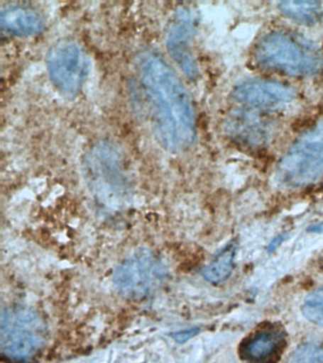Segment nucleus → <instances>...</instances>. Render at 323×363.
<instances>
[{
    "mask_svg": "<svg viewBox=\"0 0 323 363\" xmlns=\"http://www.w3.org/2000/svg\"><path fill=\"white\" fill-rule=\"evenodd\" d=\"M285 237L286 235H280L279 237H277L275 240H272L271 243L269 244L268 251L273 252L275 249H277L278 246H279L280 244L285 240Z\"/></svg>",
    "mask_w": 323,
    "mask_h": 363,
    "instance_id": "nucleus-16",
    "label": "nucleus"
},
{
    "mask_svg": "<svg viewBox=\"0 0 323 363\" xmlns=\"http://www.w3.org/2000/svg\"><path fill=\"white\" fill-rule=\"evenodd\" d=\"M236 248L234 244L223 250L205 269L203 275L209 282L218 284L224 282L231 277L234 269V260Z\"/></svg>",
    "mask_w": 323,
    "mask_h": 363,
    "instance_id": "nucleus-12",
    "label": "nucleus"
},
{
    "mask_svg": "<svg viewBox=\"0 0 323 363\" xmlns=\"http://www.w3.org/2000/svg\"><path fill=\"white\" fill-rule=\"evenodd\" d=\"M254 56L260 67L295 77L313 75L322 67L319 48L306 40L280 31L263 37L255 48Z\"/></svg>",
    "mask_w": 323,
    "mask_h": 363,
    "instance_id": "nucleus-2",
    "label": "nucleus"
},
{
    "mask_svg": "<svg viewBox=\"0 0 323 363\" xmlns=\"http://www.w3.org/2000/svg\"><path fill=\"white\" fill-rule=\"evenodd\" d=\"M0 24L7 33L16 36H33L44 30L43 16L35 9L12 6L2 10Z\"/></svg>",
    "mask_w": 323,
    "mask_h": 363,
    "instance_id": "nucleus-10",
    "label": "nucleus"
},
{
    "mask_svg": "<svg viewBox=\"0 0 323 363\" xmlns=\"http://www.w3.org/2000/svg\"><path fill=\"white\" fill-rule=\"evenodd\" d=\"M285 345V332L271 325L260 329L243 340L239 354L248 363H277Z\"/></svg>",
    "mask_w": 323,
    "mask_h": 363,
    "instance_id": "nucleus-9",
    "label": "nucleus"
},
{
    "mask_svg": "<svg viewBox=\"0 0 323 363\" xmlns=\"http://www.w3.org/2000/svg\"><path fill=\"white\" fill-rule=\"evenodd\" d=\"M46 340V326L33 309H4L0 323V349L8 359L23 362L38 353Z\"/></svg>",
    "mask_w": 323,
    "mask_h": 363,
    "instance_id": "nucleus-4",
    "label": "nucleus"
},
{
    "mask_svg": "<svg viewBox=\"0 0 323 363\" xmlns=\"http://www.w3.org/2000/svg\"><path fill=\"white\" fill-rule=\"evenodd\" d=\"M137 67L158 143L170 152L189 149L197 136V124L194 105L185 85L157 54H141Z\"/></svg>",
    "mask_w": 323,
    "mask_h": 363,
    "instance_id": "nucleus-1",
    "label": "nucleus"
},
{
    "mask_svg": "<svg viewBox=\"0 0 323 363\" xmlns=\"http://www.w3.org/2000/svg\"><path fill=\"white\" fill-rule=\"evenodd\" d=\"M198 329H191V330H187L183 332H180V333H177L174 335V339L177 340L178 342H184L186 340L191 339V337L195 336L197 334Z\"/></svg>",
    "mask_w": 323,
    "mask_h": 363,
    "instance_id": "nucleus-15",
    "label": "nucleus"
},
{
    "mask_svg": "<svg viewBox=\"0 0 323 363\" xmlns=\"http://www.w3.org/2000/svg\"><path fill=\"white\" fill-rule=\"evenodd\" d=\"M306 319L319 326H323V288L314 289L305 298L302 308Z\"/></svg>",
    "mask_w": 323,
    "mask_h": 363,
    "instance_id": "nucleus-13",
    "label": "nucleus"
},
{
    "mask_svg": "<svg viewBox=\"0 0 323 363\" xmlns=\"http://www.w3.org/2000/svg\"><path fill=\"white\" fill-rule=\"evenodd\" d=\"M163 274L160 261L151 252L141 250L119 267L114 281L124 296L141 299L152 291Z\"/></svg>",
    "mask_w": 323,
    "mask_h": 363,
    "instance_id": "nucleus-6",
    "label": "nucleus"
},
{
    "mask_svg": "<svg viewBox=\"0 0 323 363\" xmlns=\"http://www.w3.org/2000/svg\"><path fill=\"white\" fill-rule=\"evenodd\" d=\"M288 363H323L322 343H303L291 354Z\"/></svg>",
    "mask_w": 323,
    "mask_h": 363,
    "instance_id": "nucleus-14",
    "label": "nucleus"
},
{
    "mask_svg": "<svg viewBox=\"0 0 323 363\" xmlns=\"http://www.w3.org/2000/svg\"><path fill=\"white\" fill-rule=\"evenodd\" d=\"M235 101L257 108H275L295 98L294 90L280 82L251 79L237 85L232 93Z\"/></svg>",
    "mask_w": 323,
    "mask_h": 363,
    "instance_id": "nucleus-8",
    "label": "nucleus"
},
{
    "mask_svg": "<svg viewBox=\"0 0 323 363\" xmlns=\"http://www.w3.org/2000/svg\"><path fill=\"white\" fill-rule=\"evenodd\" d=\"M48 74L53 85L67 96H75L89 77L90 62L83 47L73 40H60L46 57Z\"/></svg>",
    "mask_w": 323,
    "mask_h": 363,
    "instance_id": "nucleus-5",
    "label": "nucleus"
},
{
    "mask_svg": "<svg viewBox=\"0 0 323 363\" xmlns=\"http://www.w3.org/2000/svg\"><path fill=\"white\" fill-rule=\"evenodd\" d=\"M277 178L288 187H305L323 178V121L300 136L280 159Z\"/></svg>",
    "mask_w": 323,
    "mask_h": 363,
    "instance_id": "nucleus-3",
    "label": "nucleus"
},
{
    "mask_svg": "<svg viewBox=\"0 0 323 363\" xmlns=\"http://www.w3.org/2000/svg\"><path fill=\"white\" fill-rule=\"evenodd\" d=\"M195 25L192 13L187 9H180L175 16L167 34L166 45L170 55L189 78L198 75V67L191 50Z\"/></svg>",
    "mask_w": 323,
    "mask_h": 363,
    "instance_id": "nucleus-7",
    "label": "nucleus"
},
{
    "mask_svg": "<svg viewBox=\"0 0 323 363\" xmlns=\"http://www.w3.org/2000/svg\"><path fill=\"white\" fill-rule=\"evenodd\" d=\"M279 9L286 17L300 24H316L322 17V4L317 1H283Z\"/></svg>",
    "mask_w": 323,
    "mask_h": 363,
    "instance_id": "nucleus-11",
    "label": "nucleus"
}]
</instances>
